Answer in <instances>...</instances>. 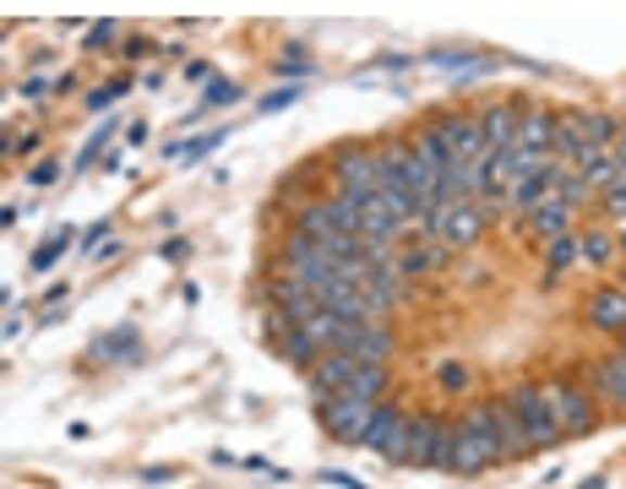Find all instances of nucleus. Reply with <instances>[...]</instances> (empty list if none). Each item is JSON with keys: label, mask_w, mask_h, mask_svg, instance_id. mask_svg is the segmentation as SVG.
I'll use <instances>...</instances> for the list:
<instances>
[{"label": "nucleus", "mask_w": 626, "mask_h": 489, "mask_svg": "<svg viewBox=\"0 0 626 489\" xmlns=\"http://www.w3.org/2000/svg\"><path fill=\"white\" fill-rule=\"evenodd\" d=\"M447 446H452V419L431 413V408H414L409 424H404L398 451L387 456V467H447Z\"/></svg>", "instance_id": "nucleus-2"}, {"label": "nucleus", "mask_w": 626, "mask_h": 489, "mask_svg": "<svg viewBox=\"0 0 626 489\" xmlns=\"http://www.w3.org/2000/svg\"><path fill=\"white\" fill-rule=\"evenodd\" d=\"M44 93H55V82H44V77H34V82H23V99H44Z\"/></svg>", "instance_id": "nucleus-46"}, {"label": "nucleus", "mask_w": 626, "mask_h": 489, "mask_svg": "<svg viewBox=\"0 0 626 489\" xmlns=\"http://www.w3.org/2000/svg\"><path fill=\"white\" fill-rule=\"evenodd\" d=\"M371 413H376V402H366V397H355V391H333V397L317 402V424H322V435L338 440V446H355V451H360V435H366Z\"/></svg>", "instance_id": "nucleus-6"}, {"label": "nucleus", "mask_w": 626, "mask_h": 489, "mask_svg": "<svg viewBox=\"0 0 626 489\" xmlns=\"http://www.w3.org/2000/svg\"><path fill=\"white\" fill-rule=\"evenodd\" d=\"M485 223H490V213L480 202H436L431 218L420 223V234L442 250H474L485 240Z\"/></svg>", "instance_id": "nucleus-3"}, {"label": "nucleus", "mask_w": 626, "mask_h": 489, "mask_svg": "<svg viewBox=\"0 0 626 489\" xmlns=\"http://www.w3.org/2000/svg\"><path fill=\"white\" fill-rule=\"evenodd\" d=\"M615 250L626 256V223H615Z\"/></svg>", "instance_id": "nucleus-50"}, {"label": "nucleus", "mask_w": 626, "mask_h": 489, "mask_svg": "<svg viewBox=\"0 0 626 489\" xmlns=\"http://www.w3.org/2000/svg\"><path fill=\"white\" fill-rule=\"evenodd\" d=\"M583 381H588V391H593V402H599L604 413L626 419V359H621V348L599 353V359L583 370Z\"/></svg>", "instance_id": "nucleus-8"}, {"label": "nucleus", "mask_w": 626, "mask_h": 489, "mask_svg": "<svg viewBox=\"0 0 626 489\" xmlns=\"http://www.w3.org/2000/svg\"><path fill=\"white\" fill-rule=\"evenodd\" d=\"M349 391H355V397H366V402H387V397H393V364L360 359V370H355Z\"/></svg>", "instance_id": "nucleus-22"}, {"label": "nucleus", "mask_w": 626, "mask_h": 489, "mask_svg": "<svg viewBox=\"0 0 626 489\" xmlns=\"http://www.w3.org/2000/svg\"><path fill=\"white\" fill-rule=\"evenodd\" d=\"M120 39V23L115 17H104V23H93L88 34H82V55H99V50H110Z\"/></svg>", "instance_id": "nucleus-34"}, {"label": "nucleus", "mask_w": 626, "mask_h": 489, "mask_svg": "<svg viewBox=\"0 0 626 489\" xmlns=\"http://www.w3.org/2000/svg\"><path fill=\"white\" fill-rule=\"evenodd\" d=\"M577 175H583V185H588V191H593V196H599V191H604V185H610V180H615V158H610V153H599V147H593V153H588V158H583V164H577Z\"/></svg>", "instance_id": "nucleus-28"}, {"label": "nucleus", "mask_w": 626, "mask_h": 489, "mask_svg": "<svg viewBox=\"0 0 626 489\" xmlns=\"http://www.w3.org/2000/svg\"><path fill=\"white\" fill-rule=\"evenodd\" d=\"M153 55V39H126V50H120V61H148Z\"/></svg>", "instance_id": "nucleus-41"}, {"label": "nucleus", "mask_w": 626, "mask_h": 489, "mask_svg": "<svg viewBox=\"0 0 626 489\" xmlns=\"http://www.w3.org/2000/svg\"><path fill=\"white\" fill-rule=\"evenodd\" d=\"M115 131H120V120H104V126L82 142V153H77V164H72V169H77V175H82V169H93V164H99V153H104V142H115Z\"/></svg>", "instance_id": "nucleus-31"}, {"label": "nucleus", "mask_w": 626, "mask_h": 489, "mask_svg": "<svg viewBox=\"0 0 626 489\" xmlns=\"http://www.w3.org/2000/svg\"><path fill=\"white\" fill-rule=\"evenodd\" d=\"M409 66H414L409 55H382V61H376L371 72H409Z\"/></svg>", "instance_id": "nucleus-45"}, {"label": "nucleus", "mask_w": 626, "mask_h": 489, "mask_svg": "<svg viewBox=\"0 0 626 489\" xmlns=\"http://www.w3.org/2000/svg\"><path fill=\"white\" fill-rule=\"evenodd\" d=\"M66 93H77V77H72V72L55 77V99H66Z\"/></svg>", "instance_id": "nucleus-47"}, {"label": "nucleus", "mask_w": 626, "mask_h": 489, "mask_svg": "<svg viewBox=\"0 0 626 489\" xmlns=\"http://www.w3.org/2000/svg\"><path fill=\"white\" fill-rule=\"evenodd\" d=\"M322 175H328V158H299L294 169L278 175V202H289V207L317 202V196H305V191H310V185H322Z\"/></svg>", "instance_id": "nucleus-16"}, {"label": "nucleus", "mask_w": 626, "mask_h": 489, "mask_svg": "<svg viewBox=\"0 0 626 489\" xmlns=\"http://www.w3.org/2000/svg\"><path fill=\"white\" fill-rule=\"evenodd\" d=\"M240 99H245V88H240L234 77H213V82L202 88V99H196V110L186 115V131H191V126H196L202 115H213V110H229V104H240Z\"/></svg>", "instance_id": "nucleus-20"}, {"label": "nucleus", "mask_w": 626, "mask_h": 489, "mask_svg": "<svg viewBox=\"0 0 626 489\" xmlns=\"http://www.w3.org/2000/svg\"><path fill=\"white\" fill-rule=\"evenodd\" d=\"M126 142H131V147H142V142H148V126H142V120H137V126H126Z\"/></svg>", "instance_id": "nucleus-49"}, {"label": "nucleus", "mask_w": 626, "mask_h": 489, "mask_svg": "<svg viewBox=\"0 0 626 489\" xmlns=\"http://www.w3.org/2000/svg\"><path fill=\"white\" fill-rule=\"evenodd\" d=\"M158 256H164V261H186V256H191V240H180V234H175V240H164V250H158Z\"/></svg>", "instance_id": "nucleus-42"}, {"label": "nucleus", "mask_w": 626, "mask_h": 489, "mask_svg": "<svg viewBox=\"0 0 626 489\" xmlns=\"http://www.w3.org/2000/svg\"><path fill=\"white\" fill-rule=\"evenodd\" d=\"M555 202H566V207L577 213V207H593L599 196H593V191L583 185V175H577V169H566V175L555 180Z\"/></svg>", "instance_id": "nucleus-30"}, {"label": "nucleus", "mask_w": 626, "mask_h": 489, "mask_svg": "<svg viewBox=\"0 0 626 489\" xmlns=\"http://www.w3.org/2000/svg\"><path fill=\"white\" fill-rule=\"evenodd\" d=\"M572 218H577V213H572L566 202H555V196H550L545 207H534V213L523 218V229H528V240H534V245H555V240L577 234V229H572Z\"/></svg>", "instance_id": "nucleus-14"}, {"label": "nucleus", "mask_w": 626, "mask_h": 489, "mask_svg": "<svg viewBox=\"0 0 626 489\" xmlns=\"http://www.w3.org/2000/svg\"><path fill=\"white\" fill-rule=\"evenodd\" d=\"M328 175L344 196H376L382 191V169H376V142L366 137H349L328 153Z\"/></svg>", "instance_id": "nucleus-4"}, {"label": "nucleus", "mask_w": 626, "mask_h": 489, "mask_svg": "<svg viewBox=\"0 0 626 489\" xmlns=\"http://www.w3.org/2000/svg\"><path fill=\"white\" fill-rule=\"evenodd\" d=\"M186 82H202V88H207V82H213V66H207V61H186Z\"/></svg>", "instance_id": "nucleus-43"}, {"label": "nucleus", "mask_w": 626, "mask_h": 489, "mask_svg": "<svg viewBox=\"0 0 626 489\" xmlns=\"http://www.w3.org/2000/svg\"><path fill=\"white\" fill-rule=\"evenodd\" d=\"M104 229H115V223H110V218L88 223V229H82V245H77V250H82V256H99V240H104Z\"/></svg>", "instance_id": "nucleus-39"}, {"label": "nucleus", "mask_w": 626, "mask_h": 489, "mask_svg": "<svg viewBox=\"0 0 626 489\" xmlns=\"http://www.w3.org/2000/svg\"><path fill=\"white\" fill-rule=\"evenodd\" d=\"M272 77H289V82H305V77H317V66H310V55L299 44H289L278 61H272Z\"/></svg>", "instance_id": "nucleus-29"}, {"label": "nucleus", "mask_w": 626, "mask_h": 489, "mask_svg": "<svg viewBox=\"0 0 626 489\" xmlns=\"http://www.w3.org/2000/svg\"><path fill=\"white\" fill-rule=\"evenodd\" d=\"M555 147V110L545 104H523V120H518V153H539L550 158Z\"/></svg>", "instance_id": "nucleus-13"}, {"label": "nucleus", "mask_w": 626, "mask_h": 489, "mask_svg": "<svg viewBox=\"0 0 626 489\" xmlns=\"http://www.w3.org/2000/svg\"><path fill=\"white\" fill-rule=\"evenodd\" d=\"M577 115H583V142L599 147V153H610V147L621 142V131H626V126H621L615 115H604V110H577Z\"/></svg>", "instance_id": "nucleus-24"}, {"label": "nucleus", "mask_w": 626, "mask_h": 489, "mask_svg": "<svg viewBox=\"0 0 626 489\" xmlns=\"http://www.w3.org/2000/svg\"><path fill=\"white\" fill-rule=\"evenodd\" d=\"M55 180H61V158H39L28 169V185H55Z\"/></svg>", "instance_id": "nucleus-38"}, {"label": "nucleus", "mask_w": 626, "mask_h": 489, "mask_svg": "<svg viewBox=\"0 0 626 489\" xmlns=\"http://www.w3.org/2000/svg\"><path fill=\"white\" fill-rule=\"evenodd\" d=\"M431 66H442V72H474L480 61H474V50H442V55H431Z\"/></svg>", "instance_id": "nucleus-36"}, {"label": "nucleus", "mask_w": 626, "mask_h": 489, "mask_svg": "<svg viewBox=\"0 0 626 489\" xmlns=\"http://www.w3.org/2000/svg\"><path fill=\"white\" fill-rule=\"evenodd\" d=\"M404 424H409V408L404 402H376V413H371V424H366V435H360V451H371V456H393L398 451V440H404Z\"/></svg>", "instance_id": "nucleus-10"}, {"label": "nucleus", "mask_w": 626, "mask_h": 489, "mask_svg": "<svg viewBox=\"0 0 626 489\" xmlns=\"http://www.w3.org/2000/svg\"><path fill=\"white\" fill-rule=\"evenodd\" d=\"M507 402H512V413L523 419L534 451H555V446H561V429H555V413H550L545 381H518V386L507 391Z\"/></svg>", "instance_id": "nucleus-5"}, {"label": "nucleus", "mask_w": 626, "mask_h": 489, "mask_svg": "<svg viewBox=\"0 0 626 489\" xmlns=\"http://www.w3.org/2000/svg\"><path fill=\"white\" fill-rule=\"evenodd\" d=\"M583 489H604V478H588V484H583Z\"/></svg>", "instance_id": "nucleus-51"}, {"label": "nucleus", "mask_w": 626, "mask_h": 489, "mask_svg": "<svg viewBox=\"0 0 626 489\" xmlns=\"http://www.w3.org/2000/svg\"><path fill=\"white\" fill-rule=\"evenodd\" d=\"M490 413H496L501 462H523V456H534V446H528V429H523V419L512 413V402H507V397H490Z\"/></svg>", "instance_id": "nucleus-15"}, {"label": "nucleus", "mask_w": 626, "mask_h": 489, "mask_svg": "<svg viewBox=\"0 0 626 489\" xmlns=\"http://www.w3.org/2000/svg\"><path fill=\"white\" fill-rule=\"evenodd\" d=\"M523 104H528V99H501V104L480 110V131H485V147H490V153L518 147V120H523Z\"/></svg>", "instance_id": "nucleus-12"}, {"label": "nucleus", "mask_w": 626, "mask_h": 489, "mask_svg": "<svg viewBox=\"0 0 626 489\" xmlns=\"http://www.w3.org/2000/svg\"><path fill=\"white\" fill-rule=\"evenodd\" d=\"M436 386H442L447 397H469V386H474L469 359H442V364H436Z\"/></svg>", "instance_id": "nucleus-27"}, {"label": "nucleus", "mask_w": 626, "mask_h": 489, "mask_svg": "<svg viewBox=\"0 0 626 489\" xmlns=\"http://www.w3.org/2000/svg\"><path fill=\"white\" fill-rule=\"evenodd\" d=\"M88 364H142V332L137 321H120L115 332L88 343Z\"/></svg>", "instance_id": "nucleus-11"}, {"label": "nucleus", "mask_w": 626, "mask_h": 489, "mask_svg": "<svg viewBox=\"0 0 626 489\" xmlns=\"http://www.w3.org/2000/svg\"><path fill=\"white\" fill-rule=\"evenodd\" d=\"M278 359L289 364V370H299V375H310V370H317L322 364V343L317 337H310L305 326H294L283 343H278Z\"/></svg>", "instance_id": "nucleus-19"}, {"label": "nucleus", "mask_w": 626, "mask_h": 489, "mask_svg": "<svg viewBox=\"0 0 626 489\" xmlns=\"http://www.w3.org/2000/svg\"><path fill=\"white\" fill-rule=\"evenodd\" d=\"M615 348H621V359H626V343H615Z\"/></svg>", "instance_id": "nucleus-52"}, {"label": "nucleus", "mask_w": 626, "mask_h": 489, "mask_svg": "<svg viewBox=\"0 0 626 489\" xmlns=\"http://www.w3.org/2000/svg\"><path fill=\"white\" fill-rule=\"evenodd\" d=\"M72 245H82V234H72V223H61V229H55V234H50V240L28 256V272H50V267H55Z\"/></svg>", "instance_id": "nucleus-25"}, {"label": "nucleus", "mask_w": 626, "mask_h": 489, "mask_svg": "<svg viewBox=\"0 0 626 489\" xmlns=\"http://www.w3.org/2000/svg\"><path fill=\"white\" fill-rule=\"evenodd\" d=\"M223 142H229V126H213V131H196V137L186 142V153H180V164H186V169H196V164H207V158H213V153H218Z\"/></svg>", "instance_id": "nucleus-26"}, {"label": "nucleus", "mask_w": 626, "mask_h": 489, "mask_svg": "<svg viewBox=\"0 0 626 489\" xmlns=\"http://www.w3.org/2000/svg\"><path fill=\"white\" fill-rule=\"evenodd\" d=\"M610 158H615V175H626V131H621V142L610 147Z\"/></svg>", "instance_id": "nucleus-48"}, {"label": "nucleus", "mask_w": 626, "mask_h": 489, "mask_svg": "<svg viewBox=\"0 0 626 489\" xmlns=\"http://www.w3.org/2000/svg\"><path fill=\"white\" fill-rule=\"evenodd\" d=\"M447 256H452V250H442V245H431V240H425V245H404V250H398V272L414 283V278L442 272V267H447Z\"/></svg>", "instance_id": "nucleus-21"}, {"label": "nucleus", "mask_w": 626, "mask_h": 489, "mask_svg": "<svg viewBox=\"0 0 626 489\" xmlns=\"http://www.w3.org/2000/svg\"><path fill=\"white\" fill-rule=\"evenodd\" d=\"M294 104H299V88L283 82V88H272L267 99H256V115H283V110H294Z\"/></svg>", "instance_id": "nucleus-35"}, {"label": "nucleus", "mask_w": 626, "mask_h": 489, "mask_svg": "<svg viewBox=\"0 0 626 489\" xmlns=\"http://www.w3.org/2000/svg\"><path fill=\"white\" fill-rule=\"evenodd\" d=\"M577 250H583V267L604 272L621 250H615V229H577Z\"/></svg>", "instance_id": "nucleus-23"}, {"label": "nucleus", "mask_w": 626, "mask_h": 489, "mask_svg": "<svg viewBox=\"0 0 626 489\" xmlns=\"http://www.w3.org/2000/svg\"><path fill=\"white\" fill-rule=\"evenodd\" d=\"M501 462V451H496V440H485V435H474V429H463L458 419H452V446H447V473H458V478H480V473H490Z\"/></svg>", "instance_id": "nucleus-9"}, {"label": "nucleus", "mask_w": 626, "mask_h": 489, "mask_svg": "<svg viewBox=\"0 0 626 489\" xmlns=\"http://www.w3.org/2000/svg\"><path fill=\"white\" fill-rule=\"evenodd\" d=\"M180 467H142V484H175Z\"/></svg>", "instance_id": "nucleus-44"}, {"label": "nucleus", "mask_w": 626, "mask_h": 489, "mask_svg": "<svg viewBox=\"0 0 626 489\" xmlns=\"http://www.w3.org/2000/svg\"><path fill=\"white\" fill-rule=\"evenodd\" d=\"M322 484H338V489H371V484H360L355 473H338V467H322Z\"/></svg>", "instance_id": "nucleus-40"}, {"label": "nucleus", "mask_w": 626, "mask_h": 489, "mask_svg": "<svg viewBox=\"0 0 626 489\" xmlns=\"http://www.w3.org/2000/svg\"><path fill=\"white\" fill-rule=\"evenodd\" d=\"M593 207H599L610 223H626V175H615V180L599 191V202H593Z\"/></svg>", "instance_id": "nucleus-32"}, {"label": "nucleus", "mask_w": 626, "mask_h": 489, "mask_svg": "<svg viewBox=\"0 0 626 489\" xmlns=\"http://www.w3.org/2000/svg\"><path fill=\"white\" fill-rule=\"evenodd\" d=\"M583 326L610 343H626V283H599L583 299Z\"/></svg>", "instance_id": "nucleus-7"}, {"label": "nucleus", "mask_w": 626, "mask_h": 489, "mask_svg": "<svg viewBox=\"0 0 626 489\" xmlns=\"http://www.w3.org/2000/svg\"><path fill=\"white\" fill-rule=\"evenodd\" d=\"M545 397H550V413H555L561 440H583V435H593V429L604 424V408L593 402L588 381H583V375H572V370L550 375V381H545Z\"/></svg>", "instance_id": "nucleus-1"}, {"label": "nucleus", "mask_w": 626, "mask_h": 489, "mask_svg": "<svg viewBox=\"0 0 626 489\" xmlns=\"http://www.w3.org/2000/svg\"><path fill=\"white\" fill-rule=\"evenodd\" d=\"M39 147H44V137H39V131H23V137L12 131V137H7V158H34Z\"/></svg>", "instance_id": "nucleus-37"}, {"label": "nucleus", "mask_w": 626, "mask_h": 489, "mask_svg": "<svg viewBox=\"0 0 626 489\" xmlns=\"http://www.w3.org/2000/svg\"><path fill=\"white\" fill-rule=\"evenodd\" d=\"M588 153H593V147L583 142V115H577V110H555V147H550V158L566 164V169H577Z\"/></svg>", "instance_id": "nucleus-17"}, {"label": "nucleus", "mask_w": 626, "mask_h": 489, "mask_svg": "<svg viewBox=\"0 0 626 489\" xmlns=\"http://www.w3.org/2000/svg\"><path fill=\"white\" fill-rule=\"evenodd\" d=\"M120 93H131V77H126V72H120L115 82H104V88H93V93L82 99V110H88V115H104V110H110V104H115Z\"/></svg>", "instance_id": "nucleus-33"}, {"label": "nucleus", "mask_w": 626, "mask_h": 489, "mask_svg": "<svg viewBox=\"0 0 626 489\" xmlns=\"http://www.w3.org/2000/svg\"><path fill=\"white\" fill-rule=\"evenodd\" d=\"M409 153H414V169H420V185L431 191V196H442V169H447V153H442V142L420 126V131H409Z\"/></svg>", "instance_id": "nucleus-18"}]
</instances>
